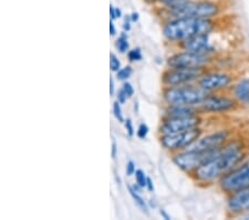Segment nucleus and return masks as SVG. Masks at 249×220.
I'll use <instances>...</instances> for the list:
<instances>
[{
	"mask_svg": "<svg viewBox=\"0 0 249 220\" xmlns=\"http://www.w3.org/2000/svg\"><path fill=\"white\" fill-rule=\"evenodd\" d=\"M246 157L245 146L240 140L231 139L220 148L214 157L197 168L190 177L196 183L210 186L218 182L224 175L243 162Z\"/></svg>",
	"mask_w": 249,
	"mask_h": 220,
	"instance_id": "1",
	"label": "nucleus"
},
{
	"mask_svg": "<svg viewBox=\"0 0 249 220\" xmlns=\"http://www.w3.org/2000/svg\"><path fill=\"white\" fill-rule=\"evenodd\" d=\"M217 27V19L170 18L160 20L163 38L167 45L174 48L195 36L214 33Z\"/></svg>",
	"mask_w": 249,
	"mask_h": 220,
	"instance_id": "2",
	"label": "nucleus"
},
{
	"mask_svg": "<svg viewBox=\"0 0 249 220\" xmlns=\"http://www.w3.org/2000/svg\"><path fill=\"white\" fill-rule=\"evenodd\" d=\"M160 20L170 18H208L217 19L225 11L220 0H185L167 7L153 8Z\"/></svg>",
	"mask_w": 249,
	"mask_h": 220,
	"instance_id": "3",
	"label": "nucleus"
},
{
	"mask_svg": "<svg viewBox=\"0 0 249 220\" xmlns=\"http://www.w3.org/2000/svg\"><path fill=\"white\" fill-rule=\"evenodd\" d=\"M207 96L208 93L202 89L197 83L162 87V91H160L163 105H187L199 107Z\"/></svg>",
	"mask_w": 249,
	"mask_h": 220,
	"instance_id": "4",
	"label": "nucleus"
},
{
	"mask_svg": "<svg viewBox=\"0 0 249 220\" xmlns=\"http://www.w3.org/2000/svg\"><path fill=\"white\" fill-rule=\"evenodd\" d=\"M176 50L168 54L165 60L167 68H210L215 62L216 56L193 53V51Z\"/></svg>",
	"mask_w": 249,
	"mask_h": 220,
	"instance_id": "5",
	"label": "nucleus"
},
{
	"mask_svg": "<svg viewBox=\"0 0 249 220\" xmlns=\"http://www.w3.org/2000/svg\"><path fill=\"white\" fill-rule=\"evenodd\" d=\"M220 148L206 151L185 149L178 151V153L172 154L171 160L172 162L174 163V166L178 167L182 173L191 176L197 168L202 166L203 163L206 162L207 160H210L212 157H214V156L218 153Z\"/></svg>",
	"mask_w": 249,
	"mask_h": 220,
	"instance_id": "6",
	"label": "nucleus"
},
{
	"mask_svg": "<svg viewBox=\"0 0 249 220\" xmlns=\"http://www.w3.org/2000/svg\"><path fill=\"white\" fill-rule=\"evenodd\" d=\"M203 134V128L197 127L194 128V129L178 131V133L159 135V143L164 150L172 155L178 153V151L187 149V148L192 146Z\"/></svg>",
	"mask_w": 249,
	"mask_h": 220,
	"instance_id": "7",
	"label": "nucleus"
},
{
	"mask_svg": "<svg viewBox=\"0 0 249 220\" xmlns=\"http://www.w3.org/2000/svg\"><path fill=\"white\" fill-rule=\"evenodd\" d=\"M208 68H165L160 75L162 87H175L197 83Z\"/></svg>",
	"mask_w": 249,
	"mask_h": 220,
	"instance_id": "8",
	"label": "nucleus"
},
{
	"mask_svg": "<svg viewBox=\"0 0 249 220\" xmlns=\"http://www.w3.org/2000/svg\"><path fill=\"white\" fill-rule=\"evenodd\" d=\"M217 183L219 189L227 196L249 188V160H244L230 173L224 175Z\"/></svg>",
	"mask_w": 249,
	"mask_h": 220,
	"instance_id": "9",
	"label": "nucleus"
},
{
	"mask_svg": "<svg viewBox=\"0 0 249 220\" xmlns=\"http://www.w3.org/2000/svg\"><path fill=\"white\" fill-rule=\"evenodd\" d=\"M234 81V75L230 71L207 69L199 78L197 85L208 94H216L230 90Z\"/></svg>",
	"mask_w": 249,
	"mask_h": 220,
	"instance_id": "10",
	"label": "nucleus"
},
{
	"mask_svg": "<svg viewBox=\"0 0 249 220\" xmlns=\"http://www.w3.org/2000/svg\"><path fill=\"white\" fill-rule=\"evenodd\" d=\"M239 103L231 95L223 93L208 94L206 98L200 103V110L203 114H227L236 110Z\"/></svg>",
	"mask_w": 249,
	"mask_h": 220,
	"instance_id": "11",
	"label": "nucleus"
},
{
	"mask_svg": "<svg viewBox=\"0 0 249 220\" xmlns=\"http://www.w3.org/2000/svg\"><path fill=\"white\" fill-rule=\"evenodd\" d=\"M203 117L202 115L192 116V117H183V118H160V125L158 128V134H173L178 133V131H185L194 128L202 127Z\"/></svg>",
	"mask_w": 249,
	"mask_h": 220,
	"instance_id": "12",
	"label": "nucleus"
},
{
	"mask_svg": "<svg viewBox=\"0 0 249 220\" xmlns=\"http://www.w3.org/2000/svg\"><path fill=\"white\" fill-rule=\"evenodd\" d=\"M215 33V31H214ZM211 34H204L199 36H195V37L190 38L179 43L178 46L175 48L182 50L193 51V53H199V54H207V55H217V43L213 39V35Z\"/></svg>",
	"mask_w": 249,
	"mask_h": 220,
	"instance_id": "13",
	"label": "nucleus"
},
{
	"mask_svg": "<svg viewBox=\"0 0 249 220\" xmlns=\"http://www.w3.org/2000/svg\"><path fill=\"white\" fill-rule=\"evenodd\" d=\"M231 131L228 129H219L213 133L203 134L196 141L190 146L187 149L198 150V151H206V150H214L218 149L225 143L231 140Z\"/></svg>",
	"mask_w": 249,
	"mask_h": 220,
	"instance_id": "14",
	"label": "nucleus"
},
{
	"mask_svg": "<svg viewBox=\"0 0 249 220\" xmlns=\"http://www.w3.org/2000/svg\"><path fill=\"white\" fill-rule=\"evenodd\" d=\"M227 209L235 217L249 213V188L228 195Z\"/></svg>",
	"mask_w": 249,
	"mask_h": 220,
	"instance_id": "15",
	"label": "nucleus"
},
{
	"mask_svg": "<svg viewBox=\"0 0 249 220\" xmlns=\"http://www.w3.org/2000/svg\"><path fill=\"white\" fill-rule=\"evenodd\" d=\"M203 115L198 106L187 105H164L162 117L165 118H183L192 116Z\"/></svg>",
	"mask_w": 249,
	"mask_h": 220,
	"instance_id": "16",
	"label": "nucleus"
},
{
	"mask_svg": "<svg viewBox=\"0 0 249 220\" xmlns=\"http://www.w3.org/2000/svg\"><path fill=\"white\" fill-rule=\"evenodd\" d=\"M230 94L239 106L249 107V77L235 80L230 89Z\"/></svg>",
	"mask_w": 249,
	"mask_h": 220,
	"instance_id": "17",
	"label": "nucleus"
},
{
	"mask_svg": "<svg viewBox=\"0 0 249 220\" xmlns=\"http://www.w3.org/2000/svg\"><path fill=\"white\" fill-rule=\"evenodd\" d=\"M127 189L131 198L133 199L135 206L138 207L144 215L146 216L150 215V207H148V203L146 200L142 197V195H141V190H142V188H140L136 183H133V185L128 186Z\"/></svg>",
	"mask_w": 249,
	"mask_h": 220,
	"instance_id": "18",
	"label": "nucleus"
},
{
	"mask_svg": "<svg viewBox=\"0 0 249 220\" xmlns=\"http://www.w3.org/2000/svg\"><path fill=\"white\" fill-rule=\"evenodd\" d=\"M114 47L118 50V53L122 55H126L128 53L130 48V41H128V36L125 31H122L121 34L118 36V38L114 41Z\"/></svg>",
	"mask_w": 249,
	"mask_h": 220,
	"instance_id": "19",
	"label": "nucleus"
},
{
	"mask_svg": "<svg viewBox=\"0 0 249 220\" xmlns=\"http://www.w3.org/2000/svg\"><path fill=\"white\" fill-rule=\"evenodd\" d=\"M132 75H133V68H132L131 65H126L122 66L121 69H120L118 73H115V77L119 81L124 82L127 81V80L132 77Z\"/></svg>",
	"mask_w": 249,
	"mask_h": 220,
	"instance_id": "20",
	"label": "nucleus"
},
{
	"mask_svg": "<svg viewBox=\"0 0 249 220\" xmlns=\"http://www.w3.org/2000/svg\"><path fill=\"white\" fill-rule=\"evenodd\" d=\"M126 58L128 60V62H131V63L142 61V59H143L142 49H141L140 47L131 48V49L128 50V53L126 54Z\"/></svg>",
	"mask_w": 249,
	"mask_h": 220,
	"instance_id": "21",
	"label": "nucleus"
},
{
	"mask_svg": "<svg viewBox=\"0 0 249 220\" xmlns=\"http://www.w3.org/2000/svg\"><path fill=\"white\" fill-rule=\"evenodd\" d=\"M146 5L156 8V7H167L175 5V3L185 1V0H143Z\"/></svg>",
	"mask_w": 249,
	"mask_h": 220,
	"instance_id": "22",
	"label": "nucleus"
},
{
	"mask_svg": "<svg viewBox=\"0 0 249 220\" xmlns=\"http://www.w3.org/2000/svg\"><path fill=\"white\" fill-rule=\"evenodd\" d=\"M112 113H113V116L116 119V121H119L120 123L124 122L125 117H124V114L122 110V103H120L116 99L113 101V105H112Z\"/></svg>",
	"mask_w": 249,
	"mask_h": 220,
	"instance_id": "23",
	"label": "nucleus"
},
{
	"mask_svg": "<svg viewBox=\"0 0 249 220\" xmlns=\"http://www.w3.org/2000/svg\"><path fill=\"white\" fill-rule=\"evenodd\" d=\"M134 178H135L136 185H138L140 188H142V189H145L147 178H148V176L145 174V171L142 169H138L134 175Z\"/></svg>",
	"mask_w": 249,
	"mask_h": 220,
	"instance_id": "24",
	"label": "nucleus"
},
{
	"mask_svg": "<svg viewBox=\"0 0 249 220\" xmlns=\"http://www.w3.org/2000/svg\"><path fill=\"white\" fill-rule=\"evenodd\" d=\"M122 68V62L120 58L114 53L110 54V69L112 73H118V71Z\"/></svg>",
	"mask_w": 249,
	"mask_h": 220,
	"instance_id": "25",
	"label": "nucleus"
},
{
	"mask_svg": "<svg viewBox=\"0 0 249 220\" xmlns=\"http://www.w3.org/2000/svg\"><path fill=\"white\" fill-rule=\"evenodd\" d=\"M148 134H150V127L145 122H141L139 127L136 128V137L141 140H144L147 138Z\"/></svg>",
	"mask_w": 249,
	"mask_h": 220,
	"instance_id": "26",
	"label": "nucleus"
},
{
	"mask_svg": "<svg viewBox=\"0 0 249 220\" xmlns=\"http://www.w3.org/2000/svg\"><path fill=\"white\" fill-rule=\"evenodd\" d=\"M123 126H124V129H125V133L128 136V137L132 138L134 137L136 135V130H135V127L133 125V121H132L131 118H125L123 122Z\"/></svg>",
	"mask_w": 249,
	"mask_h": 220,
	"instance_id": "27",
	"label": "nucleus"
},
{
	"mask_svg": "<svg viewBox=\"0 0 249 220\" xmlns=\"http://www.w3.org/2000/svg\"><path fill=\"white\" fill-rule=\"evenodd\" d=\"M123 17V13L121 10V8L119 7H114L113 5L110 6V19L111 20H118L121 19Z\"/></svg>",
	"mask_w": 249,
	"mask_h": 220,
	"instance_id": "28",
	"label": "nucleus"
},
{
	"mask_svg": "<svg viewBox=\"0 0 249 220\" xmlns=\"http://www.w3.org/2000/svg\"><path fill=\"white\" fill-rule=\"evenodd\" d=\"M121 88L124 90V93H125V94L127 95V97L130 98V99L135 95L134 87H133V85H132V83H131L130 81H128V80H127V81L122 82Z\"/></svg>",
	"mask_w": 249,
	"mask_h": 220,
	"instance_id": "29",
	"label": "nucleus"
},
{
	"mask_svg": "<svg viewBox=\"0 0 249 220\" xmlns=\"http://www.w3.org/2000/svg\"><path fill=\"white\" fill-rule=\"evenodd\" d=\"M136 165L133 160H128L125 165V174L127 177H132V176H134L136 173Z\"/></svg>",
	"mask_w": 249,
	"mask_h": 220,
	"instance_id": "30",
	"label": "nucleus"
},
{
	"mask_svg": "<svg viewBox=\"0 0 249 220\" xmlns=\"http://www.w3.org/2000/svg\"><path fill=\"white\" fill-rule=\"evenodd\" d=\"M115 99L118 100L120 103H122V105H125V103L127 102V100L130 98H128L127 95L124 93V90L122 89V88H120V89L116 91V94H115Z\"/></svg>",
	"mask_w": 249,
	"mask_h": 220,
	"instance_id": "31",
	"label": "nucleus"
},
{
	"mask_svg": "<svg viewBox=\"0 0 249 220\" xmlns=\"http://www.w3.org/2000/svg\"><path fill=\"white\" fill-rule=\"evenodd\" d=\"M132 20L130 18V15H126L124 16V21L122 23V28H123V31H125V33H128V31H131L132 29Z\"/></svg>",
	"mask_w": 249,
	"mask_h": 220,
	"instance_id": "32",
	"label": "nucleus"
},
{
	"mask_svg": "<svg viewBox=\"0 0 249 220\" xmlns=\"http://www.w3.org/2000/svg\"><path fill=\"white\" fill-rule=\"evenodd\" d=\"M109 33L111 37H115V36L118 35V29H116V27L114 25V20H111V19H110V25H109Z\"/></svg>",
	"mask_w": 249,
	"mask_h": 220,
	"instance_id": "33",
	"label": "nucleus"
},
{
	"mask_svg": "<svg viewBox=\"0 0 249 220\" xmlns=\"http://www.w3.org/2000/svg\"><path fill=\"white\" fill-rule=\"evenodd\" d=\"M145 189L148 191V193H154V190H155V185H154L153 179L150 178V177L147 178V182H146V188H145Z\"/></svg>",
	"mask_w": 249,
	"mask_h": 220,
	"instance_id": "34",
	"label": "nucleus"
},
{
	"mask_svg": "<svg viewBox=\"0 0 249 220\" xmlns=\"http://www.w3.org/2000/svg\"><path fill=\"white\" fill-rule=\"evenodd\" d=\"M111 156H112V159H115L118 157V145H116V142H112V147H111Z\"/></svg>",
	"mask_w": 249,
	"mask_h": 220,
	"instance_id": "35",
	"label": "nucleus"
},
{
	"mask_svg": "<svg viewBox=\"0 0 249 220\" xmlns=\"http://www.w3.org/2000/svg\"><path fill=\"white\" fill-rule=\"evenodd\" d=\"M159 214L160 217H162V219H165V220H171V216L167 214V211L165 209H163V208H160L159 209Z\"/></svg>",
	"mask_w": 249,
	"mask_h": 220,
	"instance_id": "36",
	"label": "nucleus"
},
{
	"mask_svg": "<svg viewBox=\"0 0 249 220\" xmlns=\"http://www.w3.org/2000/svg\"><path fill=\"white\" fill-rule=\"evenodd\" d=\"M116 91H115V82H114V79L113 78H110V96L111 97H113L115 96Z\"/></svg>",
	"mask_w": 249,
	"mask_h": 220,
	"instance_id": "37",
	"label": "nucleus"
},
{
	"mask_svg": "<svg viewBox=\"0 0 249 220\" xmlns=\"http://www.w3.org/2000/svg\"><path fill=\"white\" fill-rule=\"evenodd\" d=\"M130 18H131L132 22H133V23L138 22L140 20V14L138 13V11H132V13L130 14Z\"/></svg>",
	"mask_w": 249,
	"mask_h": 220,
	"instance_id": "38",
	"label": "nucleus"
},
{
	"mask_svg": "<svg viewBox=\"0 0 249 220\" xmlns=\"http://www.w3.org/2000/svg\"><path fill=\"white\" fill-rule=\"evenodd\" d=\"M147 203H148V207H150V209H151V208H153V209H154V208L158 207V205H156V201L154 199H150L147 201Z\"/></svg>",
	"mask_w": 249,
	"mask_h": 220,
	"instance_id": "39",
	"label": "nucleus"
},
{
	"mask_svg": "<svg viewBox=\"0 0 249 220\" xmlns=\"http://www.w3.org/2000/svg\"><path fill=\"white\" fill-rule=\"evenodd\" d=\"M238 218L240 219H245V220H249V213H246V214H243L238 216Z\"/></svg>",
	"mask_w": 249,
	"mask_h": 220,
	"instance_id": "40",
	"label": "nucleus"
}]
</instances>
